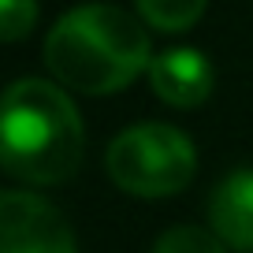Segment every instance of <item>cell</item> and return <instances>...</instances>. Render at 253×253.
<instances>
[{"label": "cell", "instance_id": "ba28073f", "mask_svg": "<svg viewBox=\"0 0 253 253\" xmlns=\"http://www.w3.org/2000/svg\"><path fill=\"white\" fill-rule=\"evenodd\" d=\"M153 253H227V242H223L216 231L205 227H168L164 235L157 238Z\"/></svg>", "mask_w": 253, "mask_h": 253}, {"label": "cell", "instance_id": "5b68a950", "mask_svg": "<svg viewBox=\"0 0 253 253\" xmlns=\"http://www.w3.org/2000/svg\"><path fill=\"white\" fill-rule=\"evenodd\" d=\"M149 86L164 104L198 108L212 93V63L198 48H164L149 60Z\"/></svg>", "mask_w": 253, "mask_h": 253}, {"label": "cell", "instance_id": "7a4b0ae2", "mask_svg": "<svg viewBox=\"0 0 253 253\" xmlns=\"http://www.w3.org/2000/svg\"><path fill=\"white\" fill-rule=\"evenodd\" d=\"M86 153L79 108L45 79H19L4 93L0 112V160L8 175L30 186L71 179Z\"/></svg>", "mask_w": 253, "mask_h": 253}, {"label": "cell", "instance_id": "9c48e42d", "mask_svg": "<svg viewBox=\"0 0 253 253\" xmlns=\"http://www.w3.org/2000/svg\"><path fill=\"white\" fill-rule=\"evenodd\" d=\"M38 19V4L34 0H0V38L4 41H19L34 30Z\"/></svg>", "mask_w": 253, "mask_h": 253}, {"label": "cell", "instance_id": "277c9868", "mask_svg": "<svg viewBox=\"0 0 253 253\" xmlns=\"http://www.w3.org/2000/svg\"><path fill=\"white\" fill-rule=\"evenodd\" d=\"M0 253H75V235L45 198L8 190L0 198Z\"/></svg>", "mask_w": 253, "mask_h": 253}, {"label": "cell", "instance_id": "8992f818", "mask_svg": "<svg viewBox=\"0 0 253 253\" xmlns=\"http://www.w3.org/2000/svg\"><path fill=\"white\" fill-rule=\"evenodd\" d=\"M209 223L231 250H253V168L231 171L209 198Z\"/></svg>", "mask_w": 253, "mask_h": 253}, {"label": "cell", "instance_id": "6da1fadb", "mask_svg": "<svg viewBox=\"0 0 253 253\" xmlns=\"http://www.w3.org/2000/svg\"><path fill=\"white\" fill-rule=\"evenodd\" d=\"M149 34L130 11L112 4L75 8L48 30L45 63L63 86L89 97L126 89L149 71Z\"/></svg>", "mask_w": 253, "mask_h": 253}, {"label": "cell", "instance_id": "52a82bcc", "mask_svg": "<svg viewBox=\"0 0 253 253\" xmlns=\"http://www.w3.org/2000/svg\"><path fill=\"white\" fill-rule=\"evenodd\" d=\"M209 0H138V15L142 23H149L153 30L164 34H179L201 19Z\"/></svg>", "mask_w": 253, "mask_h": 253}, {"label": "cell", "instance_id": "3957f363", "mask_svg": "<svg viewBox=\"0 0 253 253\" xmlns=\"http://www.w3.org/2000/svg\"><path fill=\"white\" fill-rule=\"evenodd\" d=\"M104 168L108 179L134 198H168L190 186L198 171V153L179 126L138 123L108 145Z\"/></svg>", "mask_w": 253, "mask_h": 253}]
</instances>
